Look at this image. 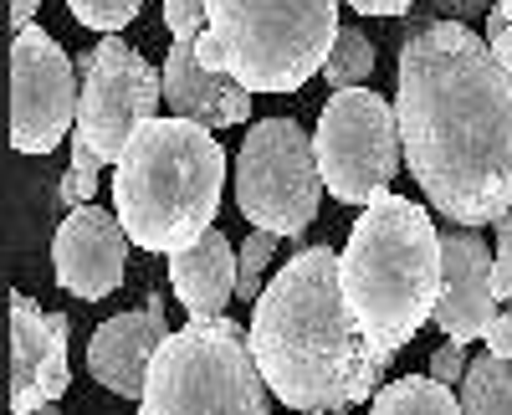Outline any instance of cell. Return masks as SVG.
<instances>
[{
    "instance_id": "6da1fadb",
    "label": "cell",
    "mask_w": 512,
    "mask_h": 415,
    "mask_svg": "<svg viewBox=\"0 0 512 415\" xmlns=\"http://www.w3.org/2000/svg\"><path fill=\"white\" fill-rule=\"evenodd\" d=\"M395 118L410 175L441 221L492 226L512 211V72L461 21L400 41Z\"/></svg>"
},
{
    "instance_id": "7a4b0ae2",
    "label": "cell",
    "mask_w": 512,
    "mask_h": 415,
    "mask_svg": "<svg viewBox=\"0 0 512 415\" xmlns=\"http://www.w3.org/2000/svg\"><path fill=\"white\" fill-rule=\"evenodd\" d=\"M251 354L267 390L303 410H349L384 390L390 349L374 344L349 313L333 246H303L251 308Z\"/></svg>"
},
{
    "instance_id": "3957f363",
    "label": "cell",
    "mask_w": 512,
    "mask_h": 415,
    "mask_svg": "<svg viewBox=\"0 0 512 415\" xmlns=\"http://www.w3.org/2000/svg\"><path fill=\"white\" fill-rule=\"evenodd\" d=\"M338 282L364 334L400 354L441 303V226L410 195H374L338 252Z\"/></svg>"
},
{
    "instance_id": "277c9868",
    "label": "cell",
    "mask_w": 512,
    "mask_h": 415,
    "mask_svg": "<svg viewBox=\"0 0 512 415\" xmlns=\"http://www.w3.org/2000/svg\"><path fill=\"white\" fill-rule=\"evenodd\" d=\"M226 149L190 118H154L123 149L113 175V205L128 241L175 257L195 246L221 211Z\"/></svg>"
},
{
    "instance_id": "5b68a950",
    "label": "cell",
    "mask_w": 512,
    "mask_h": 415,
    "mask_svg": "<svg viewBox=\"0 0 512 415\" xmlns=\"http://www.w3.org/2000/svg\"><path fill=\"white\" fill-rule=\"evenodd\" d=\"M333 41L338 0H210L195 57L246 93H297L328 67Z\"/></svg>"
},
{
    "instance_id": "8992f818",
    "label": "cell",
    "mask_w": 512,
    "mask_h": 415,
    "mask_svg": "<svg viewBox=\"0 0 512 415\" xmlns=\"http://www.w3.org/2000/svg\"><path fill=\"white\" fill-rule=\"evenodd\" d=\"M251 334L231 318H190L164 339L139 415H272Z\"/></svg>"
},
{
    "instance_id": "52a82bcc",
    "label": "cell",
    "mask_w": 512,
    "mask_h": 415,
    "mask_svg": "<svg viewBox=\"0 0 512 415\" xmlns=\"http://www.w3.org/2000/svg\"><path fill=\"white\" fill-rule=\"evenodd\" d=\"M323 200L318 149L297 118H256L236 149V205L256 231L297 241Z\"/></svg>"
},
{
    "instance_id": "ba28073f",
    "label": "cell",
    "mask_w": 512,
    "mask_h": 415,
    "mask_svg": "<svg viewBox=\"0 0 512 415\" xmlns=\"http://www.w3.org/2000/svg\"><path fill=\"white\" fill-rule=\"evenodd\" d=\"M313 149H318L323 190L344 205H369L400 175L405 144H400L395 103H384L374 88L333 93L318 113Z\"/></svg>"
},
{
    "instance_id": "9c48e42d",
    "label": "cell",
    "mask_w": 512,
    "mask_h": 415,
    "mask_svg": "<svg viewBox=\"0 0 512 415\" xmlns=\"http://www.w3.org/2000/svg\"><path fill=\"white\" fill-rule=\"evenodd\" d=\"M77 77H82V103L72 134L103 164H118L134 134L159 118L164 72L149 57H139L123 36H103L93 52H82Z\"/></svg>"
},
{
    "instance_id": "30bf717a",
    "label": "cell",
    "mask_w": 512,
    "mask_h": 415,
    "mask_svg": "<svg viewBox=\"0 0 512 415\" xmlns=\"http://www.w3.org/2000/svg\"><path fill=\"white\" fill-rule=\"evenodd\" d=\"M82 77L36 21L11 36V144L21 154H52L77 129Z\"/></svg>"
},
{
    "instance_id": "8fae6325",
    "label": "cell",
    "mask_w": 512,
    "mask_h": 415,
    "mask_svg": "<svg viewBox=\"0 0 512 415\" xmlns=\"http://www.w3.org/2000/svg\"><path fill=\"white\" fill-rule=\"evenodd\" d=\"M497 318V293H492V246L482 241L477 226L441 221V303H436V328L446 344H472L487 339Z\"/></svg>"
},
{
    "instance_id": "7c38bea8",
    "label": "cell",
    "mask_w": 512,
    "mask_h": 415,
    "mask_svg": "<svg viewBox=\"0 0 512 415\" xmlns=\"http://www.w3.org/2000/svg\"><path fill=\"white\" fill-rule=\"evenodd\" d=\"M72 385L67 364V318L41 313L26 293H11V410L57 405Z\"/></svg>"
},
{
    "instance_id": "4fadbf2b",
    "label": "cell",
    "mask_w": 512,
    "mask_h": 415,
    "mask_svg": "<svg viewBox=\"0 0 512 415\" xmlns=\"http://www.w3.org/2000/svg\"><path fill=\"white\" fill-rule=\"evenodd\" d=\"M52 267L72 298H82V303L108 298L128 272V231H123L118 211H98V205L67 211V221L57 226V241H52Z\"/></svg>"
},
{
    "instance_id": "5bb4252c",
    "label": "cell",
    "mask_w": 512,
    "mask_h": 415,
    "mask_svg": "<svg viewBox=\"0 0 512 415\" xmlns=\"http://www.w3.org/2000/svg\"><path fill=\"white\" fill-rule=\"evenodd\" d=\"M175 328L164 323V298L149 293L144 308L134 313H118L108 323L93 328L88 339V375L108 390V395H123V400H144V385H149V369L164 349V339Z\"/></svg>"
},
{
    "instance_id": "9a60e30c",
    "label": "cell",
    "mask_w": 512,
    "mask_h": 415,
    "mask_svg": "<svg viewBox=\"0 0 512 415\" xmlns=\"http://www.w3.org/2000/svg\"><path fill=\"white\" fill-rule=\"evenodd\" d=\"M164 103L175 108V118H190L200 129H241L251 113V93L236 77L210 72L190 41H175L164 57Z\"/></svg>"
},
{
    "instance_id": "2e32d148",
    "label": "cell",
    "mask_w": 512,
    "mask_h": 415,
    "mask_svg": "<svg viewBox=\"0 0 512 415\" xmlns=\"http://www.w3.org/2000/svg\"><path fill=\"white\" fill-rule=\"evenodd\" d=\"M169 287L190 318H226V303L236 298V246L210 226L195 246L169 257Z\"/></svg>"
},
{
    "instance_id": "e0dca14e",
    "label": "cell",
    "mask_w": 512,
    "mask_h": 415,
    "mask_svg": "<svg viewBox=\"0 0 512 415\" xmlns=\"http://www.w3.org/2000/svg\"><path fill=\"white\" fill-rule=\"evenodd\" d=\"M461 415H512V359L477 354L466 380L456 385Z\"/></svg>"
},
{
    "instance_id": "ac0fdd59",
    "label": "cell",
    "mask_w": 512,
    "mask_h": 415,
    "mask_svg": "<svg viewBox=\"0 0 512 415\" xmlns=\"http://www.w3.org/2000/svg\"><path fill=\"white\" fill-rule=\"evenodd\" d=\"M369 415H461V400L431 375H405L374 395Z\"/></svg>"
},
{
    "instance_id": "d6986e66",
    "label": "cell",
    "mask_w": 512,
    "mask_h": 415,
    "mask_svg": "<svg viewBox=\"0 0 512 415\" xmlns=\"http://www.w3.org/2000/svg\"><path fill=\"white\" fill-rule=\"evenodd\" d=\"M374 77V47L359 26H338V41L328 52V67H323V82L333 93H349V88H364Z\"/></svg>"
},
{
    "instance_id": "ffe728a7",
    "label": "cell",
    "mask_w": 512,
    "mask_h": 415,
    "mask_svg": "<svg viewBox=\"0 0 512 415\" xmlns=\"http://www.w3.org/2000/svg\"><path fill=\"white\" fill-rule=\"evenodd\" d=\"M277 241L282 236H272V231H251L246 241H241V252H236V298H262L267 293V267H272V257H277Z\"/></svg>"
},
{
    "instance_id": "44dd1931",
    "label": "cell",
    "mask_w": 512,
    "mask_h": 415,
    "mask_svg": "<svg viewBox=\"0 0 512 415\" xmlns=\"http://www.w3.org/2000/svg\"><path fill=\"white\" fill-rule=\"evenodd\" d=\"M67 11H72L77 26L103 31V36H118L128 21L144 11V0H67Z\"/></svg>"
},
{
    "instance_id": "7402d4cb",
    "label": "cell",
    "mask_w": 512,
    "mask_h": 415,
    "mask_svg": "<svg viewBox=\"0 0 512 415\" xmlns=\"http://www.w3.org/2000/svg\"><path fill=\"white\" fill-rule=\"evenodd\" d=\"M164 26L175 41H190L195 47L210 26V0H164Z\"/></svg>"
},
{
    "instance_id": "603a6c76",
    "label": "cell",
    "mask_w": 512,
    "mask_h": 415,
    "mask_svg": "<svg viewBox=\"0 0 512 415\" xmlns=\"http://www.w3.org/2000/svg\"><path fill=\"white\" fill-rule=\"evenodd\" d=\"M492 236H497V246H492V293H497V303H512V211H502L492 221Z\"/></svg>"
},
{
    "instance_id": "cb8c5ba5",
    "label": "cell",
    "mask_w": 512,
    "mask_h": 415,
    "mask_svg": "<svg viewBox=\"0 0 512 415\" xmlns=\"http://www.w3.org/2000/svg\"><path fill=\"white\" fill-rule=\"evenodd\" d=\"M497 0H420V11L410 16V31L415 26H431V21H472V16H487Z\"/></svg>"
},
{
    "instance_id": "d4e9b609",
    "label": "cell",
    "mask_w": 512,
    "mask_h": 415,
    "mask_svg": "<svg viewBox=\"0 0 512 415\" xmlns=\"http://www.w3.org/2000/svg\"><path fill=\"white\" fill-rule=\"evenodd\" d=\"M466 369H472V354H466V344H441V349L431 354V369H425V375L451 390V385L466 380Z\"/></svg>"
},
{
    "instance_id": "484cf974",
    "label": "cell",
    "mask_w": 512,
    "mask_h": 415,
    "mask_svg": "<svg viewBox=\"0 0 512 415\" xmlns=\"http://www.w3.org/2000/svg\"><path fill=\"white\" fill-rule=\"evenodd\" d=\"M93 195H98V170H77V164H67V175H62V205L67 211L93 205Z\"/></svg>"
},
{
    "instance_id": "4316f807",
    "label": "cell",
    "mask_w": 512,
    "mask_h": 415,
    "mask_svg": "<svg viewBox=\"0 0 512 415\" xmlns=\"http://www.w3.org/2000/svg\"><path fill=\"white\" fill-rule=\"evenodd\" d=\"M487 354L492 359H512V313H497L487 328Z\"/></svg>"
},
{
    "instance_id": "83f0119b",
    "label": "cell",
    "mask_w": 512,
    "mask_h": 415,
    "mask_svg": "<svg viewBox=\"0 0 512 415\" xmlns=\"http://www.w3.org/2000/svg\"><path fill=\"white\" fill-rule=\"evenodd\" d=\"M344 6H354L359 16H405L415 0H344Z\"/></svg>"
},
{
    "instance_id": "f1b7e54d",
    "label": "cell",
    "mask_w": 512,
    "mask_h": 415,
    "mask_svg": "<svg viewBox=\"0 0 512 415\" xmlns=\"http://www.w3.org/2000/svg\"><path fill=\"white\" fill-rule=\"evenodd\" d=\"M487 47H492V57H497V62H502L507 72H512V21H507V26H502L497 36H487Z\"/></svg>"
},
{
    "instance_id": "f546056e",
    "label": "cell",
    "mask_w": 512,
    "mask_h": 415,
    "mask_svg": "<svg viewBox=\"0 0 512 415\" xmlns=\"http://www.w3.org/2000/svg\"><path fill=\"white\" fill-rule=\"evenodd\" d=\"M36 11H41V0H11V26L21 31V26H31L36 21Z\"/></svg>"
},
{
    "instance_id": "4dcf8cb0",
    "label": "cell",
    "mask_w": 512,
    "mask_h": 415,
    "mask_svg": "<svg viewBox=\"0 0 512 415\" xmlns=\"http://www.w3.org/2000/svg\"><path fill=\"white\" fill-rule=\"evenodd\" d=\"M26 415H57V405H41V410H26Z\"/></svg>"
},
{
    "instance_id": "1f68e13d",
    "label": "cell",
    "mask_w": 512,
    "mask_h": 415,
    "mask_svg": "<svg viewBox=\"0 0 512 415\" xmlns=\"http://www.w3.org/2000/svg\"><path fill=\"white\" fill-rule=\"evenodd\" d=\"M497 6H502V11H507V16H512V0H497Z\"/></svg>"
},
{
    "instance_id": "d6a6232c",
    "label": "cell",
    "mask_w": 512,
    "mask_h": 415,
    "mask_svg": "<svg viewBox=\"0 0 512 415\" xmlns=\"http://www.w3.org/2000/svg\"><path fill=\"white\" fill-rule=\"evenodd\" d=\"M318 415H349V410H318Z\"/></svg>"
},
{
    "instance_id": "836d02e7",
    "label": "cell",
    "mask_w": 512,
    "mask_h": 415,
    "mask_svg": "<svg viewBox=\"0 0 512 415\" xmlns=\"http://www.w3.org/2000/svg\"><path fill=\"white\" fill-rule=\"evenodd\" d=\"M507 313H512V303H507Z\"/></svg>"
}]
</instances>
